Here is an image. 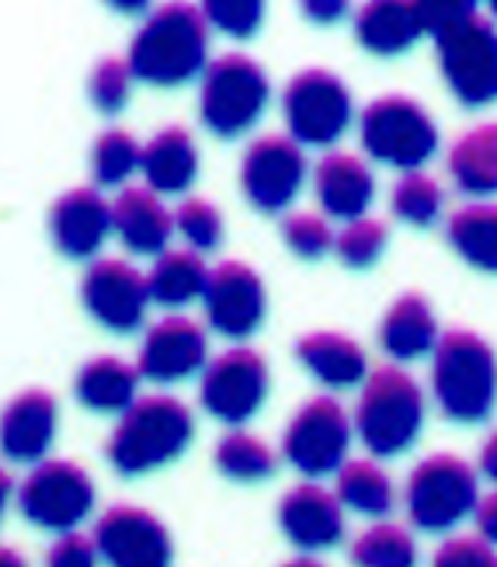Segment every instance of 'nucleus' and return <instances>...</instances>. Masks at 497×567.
Here are the masks:
<instances>
[{
	"mask_svg": "<svg viewBox=\"0 0 497 567\" xmlns=\"http://www.w3.org/2000/svg\"><path fill=\"white\" fill-rule=\"evenodd\" d=\"M432 567H497V547L480 536H449L435 550Z\"/></svg>",
	"mask_w": 497,
	"mask_h": 567,
	"instance_id": "obj_41",
	"label": "nucleus"
},
{
	"mask_svg": "<svg viewBox=\"0 0 497 567\" xmlns=\"http://www.w3.org/2000/svg\"><path fill=\"white\" fill-rule=\"evenodd\" d=\"M480 474L497 487V432H490L487 442L480 446Z\"/></svg>",
	"mask_w": 497,
	"mask_h": 567,
	"instance_id": "obj_46",
	"label": "nucleus"
},
{
	"mask_svg": "<svg viewBox=\"0 0 497 567\" xmlns=\"http://www.w3.org/2000/svg\"><path fill=\"white\" fill-rule=\"evenodd\" d=\"M334 237L338 234H331V224H328L324 216H317V213H289L282 219V240H286V248L296 258H303V261L324 258L334 248Z\"/></svg>",
	"mask_w": 497,
	"mask_h": 567,
	"instance_id": "obj_38",
	"label": "nucleus"
},
{
	"mask_svg": "<svg viewBox=\"0 0 497 567\" xmlns=\"http://www.w3.org/2000/svg\"><path fill=\"white\" fill-rule=\"evenodd\" d=\"M279 529L303 554L331 550L344 539V505L324 484H296L279 502Z\"/></svg>",
	"mask_w": 497,
	"mask_h": 567,
	"instance_id": "obj_19",
	"label": "nucleus"
},
{
	"mask_svg": "<svg viewBox=\"0 0 497 567\" xmlns=\"http://www.w3.org/2000/svg\"><path fill=\"white\" fill-rule=\"evenodd\" d=\"M404 505L421 533H449L480 505L477 471L453 453L421 460L407 477Z\"/></svg>",
	"mask_w": 497,
	"mask_h": 567,
	"instance_id": "obj_7",
	"label": "nucleus"
},
{
	"mask_svg": "<svg viewBox=\"0 0 497 567\" xmlns=\"http://www.w3.org/2000/svg\"><path fill=\"white\" fill-rule=\"evenodd\" d=\"M133 70L126 60H102L94 70H91V81H87V94L94 109L102 115H118L122 109H126L130 102V87H133Z\"/></svg>",
	"mask_w": 497,
	"mask_h": 567,
	"instance_id": "obj_39",
	"label": "nucleus"
},
{
	"mask_svg": "<svg viewBox=\"0 0 497 567\" xmlns=\"http://www.w3.org/2000/svg\"><path fill=\"white\" fill-rule=\"evenodd\" d=\"M386 227L380 219H355V224H344V230L334 237V255L348 265V268H369L376 265L386 251Z\"/></svg>",
	"mask_w": 497,
	"mask_h": 567,
	"instance_id": "obj_37",
	"label": "nucleus"
},
{
	"mask_svg": "<svg viewBox=\"0 0 497 567\" xmlns=\"http://www.w3.org/2000/svg\"><path fill=\"white\" fill-rule=\"evenodd\" d=\"M143 167V146L126 130H105L91 146L94 188H122Z\"/></svg>",
	"mask_w": 497,
	"mask_h": 567,
	"instance_id": "obj_33",
	"label": "nucleus"
},
{
	"mask_svg": "<svg viewBox=\"0 0 497 567\" xmlns=\"http://www.w3.org/2000/svg\"><path fill=\"white\" fill-rule=\"evenodd\" d=\"M271 97L268 73L258 60L244 53H227L206 66L198 91V118L222 140L247 133L265 115Z\"/></svg>",
	"mask_w": 497,
	"mask_h": 567,
	"instance_id": "obj_6",
	"label": "nucleus"
},
{
	"mask_svg": "<svg viewBox=\"0 0 497 567\" xmlns=\"http://www.w3.org/2000/svg\"><path fill=\"white\" fill-rule=\"evenodd\" d=\"M139 369L130 365L126 359L115 355H97L77 369L73 380V398H77L87 411L97 414H126L139 398Z\"/></svg>",
	"mask_w": 497,
	"mask_h": 567,
	"instance_id": "obj_24",
	"label": "nucleus"
},
{
	"mask_svg": "<svg viewBox=\"0 0 497 567\" xmlns=\"http://www.w3.org/2000/svg\"><path fill=\"white\" fill-rule=\"evenodd\" d=\"M474 523H477V536L487 539L490 547H497V487L487 498H480V505L474 512Z\"/></svg>",
	"mask_w": 497,
	"mask_h": 567,
	"instance_id": "obj_44",
	"label": "nucleus"
},
{
	"mask_svg": "<svg viewBox=\"0 0 497 567\" xmlns=\"http://www.w3.org/2000/svg\"><path fill=\"white\" fill-rule=\"evenodd\" d=\"M213 460H216V471L227 481H237V484L268 481L271 474H276V466H279L276 450H271L265 439L244 432V429H234V432L222 435L216 442Z\"/></svg>",
	"mask_w": 497,
	"mask_h": 567,
	"instance_id": "obj_32",
	"label": "nucleus"
},
{
	"mask_svg": "<svg viewBox=\"0 0 497 567\" xmlns=\"http://www.w3.org/2000/svg\"><path fill=\"white\" fill-rule=\"evenodd\" d=\"M81 303L84 310L108 331H136L151 307V282L122 258H97L87 265L81 279Z\"/></svg>",
	"mask_w": 497,
	"mask_h": 567,
	"instance_id": "obj_15",
	"label": "nucleus"
},
{
	"mask_svg": "<svg viewBox=\"0 0 497 567\" xmlns=\"http://www.w3.org/2000/svg\"><path fill=\"white\" fill-rule=\"evenodd\" d=\"M334 495L348 512L365 515V519H386L396 505L393 481L386 477L383 466L372 460H348L338 471Z\"/></svg>",
	"mask_w": 497,
	"mask_h": 567,
	"instance_id": "obj_30",
	"label": "nucleus"
},
{
	"mask_svg": "<svg viewBox=\"0 0 497 567\" xmlns=\"http://www.w3.org/2000/svg\"><path fill=\"white\" fill-rule=\"evenodd\" d=\"M390 206H393L396 219H404V224H411V227H432L435 219L442 216L445 195H442L435 178L414 171V175H404L401 182L393 185Z\"/></svg>",
	"mask_w": 497,
	"mask_h": 567,
	"instance_id": "obj_35",
	"label": "nucleus"
},
{
	"mask_svg": "<svg viewBox=\"0 0 497 567\" xmlns=\"http://www.w3.org/2000/svg\"><path fill=\"white\" fill-rule=\"evenodd\" d=\"M432 393L449 422L480 425L497 404V355L474 331H445L432 352Z\"/></svg>",
	"mask_w": 497,
	"mask_h": 567,
	"instance_id": "obj_3",
	"label": "nucleus"
},
{
	"mask_svg": "<svg viewBox=\"0 0 497 567\" xmlns=\"http://www.w3.org/2000/svg\"><path fill=\"white\" fill-rule=\"evenodd\" d=\"M18 495V487H14V481H11V474L0 466V523H4V512H8V505H11V498Z\"/></svg>",
	"mask_w": 497,
	"mask_h": 567,
	"instance_id": "obj_47",
	"label": "nucleus"
},
{
	"mask_svg": "<svg viewBox=\"0 0 497 567\" xmlns=\"http://www.w3.org/2000/svg\"><path fill=\"white\" fill-rule=\"evenodd\" d=\"M352 425L376 460L401 456L414 446L425 425V393L401 365L372 369L362 383Z\"/></svg>",
	"mask_w": 497,
	"mask_h": 567,
	"instance_id": "obj_4",
	"label": "nucleus"
},
{
	"mask_svg": "<svg viewBox=\"0 0 497 567\" xmlns=\"http://www.w3.org/2000/svg\"><path fill=\"white\" fill-rule=\"evenodd\" d=\"M203 14L209 29L230 39H251L265 21V4H258V0H209V4H203Z\"/></svg>",
	"mask_w": 497,
	"mask_h": 567,
	"instance_id": "obj_40",
	"label": "nucleus"
},
{
	"mask_svg": "<svg viewBox=\"0 0 497 567\" xmlns=\"http://www.w3.org/2000/svg\"><path fill=\"white\" fill-rule=\"evenodd\" d=\"M112 230L126 244V251L139 258H161L167 255V244L174 237V209L151 188H122L112 203Z\"/></svg>",
	"mask_w": 497,
	"mask_h": 567,
	"instance_id": "obj_21",
	"label": "nucleus"
},
{
	"mask_svg": "<svg viewBox=\"0 0 497 567\" xmlns=\"http://www.w3.org/2000/svg\"><path fill=\"white\" fill-rule=\"evenodd\" d=\"M282 115L289 140L300 146H331L352 126V91L331 70H300L286 84Z\"/></svg>",
	"mask_w": 497,
	"mask_h": 567,
	"instance_id": "obj_9",
	"label": "nucleus"
},
{
	"mask_svg": "<svg viewBox=\"0 0 497 567\" xmlns=\"http://www.w3.org/2000/svg\"><path fill=\"white\" fill-rule=\"evenodd\" d=\"M438 42V63L449 91L469 109L497 102V29L490 18L474 14Z\"/></svg>",
	"mask_w": 497,
	"mask_h": 567,
	"instance_id": "obj_11",
	"label": "nucleus"
},
{
	"mask_svg": "<svg viewBox=\"0 0 497 567\" xmlns=\"http://www.w3.org/2000/svg\"><path fill=\"white\" fill-rule=\"evenodd\" d=\"M209 272L213 268H206L203 255H195L188 248L167 251L154 261L151 276H146V282H151V300L170 310L185 307L191 300H203L209 286Z\"/></svg>",
	"mask_w": 497,
	"mask_h": 567,
	"instance_id": "obj_29",
	"label": "nucleus"
},
{
	"mask_svg": "<svg viewBox=\"0 0 497 567\" xmlns=\"http://www.w3.org/2000/svg\"><path fill=\"white\" fill-rule=\"evenodd\" d=\"M449 178L463 195H494L497 192V122L463 133L449 151Z\"/></svg>",
	"mask_w": 497,
	"mask_h": 567,
	"instance_id": "obj_28",
	"label": "nucleus"
},
{
	"mask_svg": "<svg viewBox=\"0 0 497 567\" xmlns=\"http://www.w3.org/2000/svg\"><path fill=\"white\" fill-rule=\"evenodd\" d=\"M421 24H425V35L442 39L445 32L459 29L463 21L477 14V4H466V0H445V4H417Z\"/></svg>",
	"mask_w": 497,
	"mask_h": 567,
	"instance_id": "obj_43",
	"label": "nucleus"
},
{
	"mask_svg": "<svg viewBox=\"0 0 497 567\" xmlns=\"http://www.w3.org/2000/svg\"><path fill=\"white\" fill-rule=\"evenodd\" d=\"M60 429V404L45 390H24L0 411V456L18 466L49 460Z\"/></svg>",
	"mask_w": 497,
	"mask_h": 567,
	"instance_id": "obj_20",
	"label": "nucleus"
},
{
	"mask_svg": "<svg viewBox=\"0 0 497 567\" xmlns=\"http://www.w3.org/2000/svg\"><path fill=\"white\" fill-rule=\"evenodd\" d=\"M307 182V154L289 136H258L240 164L244 199L258 213H286Z\"/></svg>",
	"mask_w": 497,
	"mask_h": 567,
	"instance_id": "obj_13",
	"label": "nucleus"
},
{
	"mask_svg": "<svg viewBox=\"0 0 497 567\" xmlns=\"http://www.w3.org/2000/svg\"><path fill=\"white\" fill-rule=\"evenodd\" d=\"M352 417L334 398H313L292 414L282 432V460L303 477H328L348 463L352 446Z\"/></svg>",
	"mask_w": 497,
	"mask_h": 567,
	"instance_id": "obj_10",
	"label": "nucleus"
},
{
	"mask_svg": "<svg viewBox=\"0 0 497 567\" xmlns=\"http://www.w3.org/2000/svg\"><path fill=\"white\" fill-rule=\"evenodd\" d=\"M449 244L463 261L480 272H497V206L494 203H469L449 216Z\"/></svg>",
	"mask_w": 497,
	"mask_h": 567,
	"instance_id": "obj_31",
	"label": "nucleus"
},
{
	"mask_svg": "<svg viewBox=\"0 0 497 567\" xmlns=\"http://www.w3.org/2000/svg\"><path fill=\"white\" fill-rule=\"evenodd\" d=\"M0 567H29V560H24L14 547L0 544Z\"/></svg>",
	"mask_w": 497,
	"mask_h": 567,
	"instance_id": "obj_48",
	"label": "nucleus"
},
{
	"mask_svg": "<svg viewBox=\"0 0 497 567\" xmlns=\"http://www.w3.org/2000/svg\"><path fill=\"white\" fill-rule=\"evenodd\" d=\"M268 398V362L255 349H227L209 365L203 369V380H198V401L216 417V422L240 429L244 422L261 411Z\"/></svg>",
	"mask_w": 497,
	"mask_h": 567,
	"instance_id": "obj_12",
	"label": "nucleus"
},
{
	"mask_svg": "<svg viewBox=\"0 0 497 567\" xmlns=\"http://www.w3.org/2000/svg\"><path fill=\"white\" fill-rule=\"evenodd\" d=\"M359 140L369 157L414 175L438 154L435 118L407 94H386L359 115Z\"/></svg>",
	"mask_w": 497,
	"mask_h": 567,
	"instance_id": "obj_5",
	"label": "nucleus"
},
{
	"mask_svg": "<svg viewBox=\"0 0 497 567\" xmlns=\"http://www.w3.org/2000/svg\"><path fill=\"white\" fill-rule=\"evenodd\" d=\"M282 567H324L317 557H310V554H300V557H292V560H286Z\"/></svg>",
	"mask_w": 497,
	"mask_h": 567,
	"instance_id": "obj_49",
	"label": "nucleus"
},
{
	"mask_svg": "<svg viewBox=\"0 0 497 567\" xmlns=\"http://www.w3.org/2000/svg\"><path fill=\"white\" fill-rule=\"evenodd\" d=\"M203 303H206L209 328L230 341L251 338L265 324V313H268L265 282L255 268L244 261H219L213 268Z\"/></svg>",
	"mask_w": 497,
	"mask_h": 567,
	"instance_id": "obj_16",
	"label": "nucleus"
},
{
	"mask_svg": "<svg viewBox=\"0 0 497 567\" xmlns=\"http://www.w3.org/2000/svg\"><path fill=\"white\" fill-rule=\"evenodd\" d=\"M209 56V21L195 4H164L143 18L130 42L133 78L154 87H182L206 73Z\"/></svg>",
	"mask_w": 497,
	"mask_h": 567,
	"instance_id": "obj_1",
	"label": "nucleus"
},
{
	"mask_svg": "<svg viewBox=\"0 0 497 567\" xmlns=\"http://www.w3.org/2000/svg\"><path fill=\"white\" fill-rule=\"evenodd\" d=\"M355 567H417V544L414 536L396 523L369 526L352 544Z\"/></svg>",
	"mask_w": 497,
	"mask_h": 567,
	"instance_id": "obj_34",
	"label": "nucleus"
},
{
	"mask_svg": "<svg viewBox=\"0 0 497 567\" xmlns=\"http://www.w3.org/2000/svg\"><path fill=\"white\" fill-rule=\"evenodd\" d=\"M313 188L320 209L331 219H344V224L365 219L372 195H376V182H372V171L365 167V161L344 151H334L317 164Z\"/></svg>",
	"mask_w": 497,
	"mask_h": 567,
	"instance_id": "obj_22",
	"label": "nucleus"
},
{
	"mask_svg": "<svg viewBox=\"0 0 497 567\" xmlns=\"http://www.w3.org/2000/svg\"><path fill=\"white\" fill-rule=\"evenodd\" d=\"M494 18H497V4H494Z\"/></svg>",
	"mask_w": 497,
	"mask_h": 567,
	"instance_id": "obj_50",
	"label": "nucleus"
},
{
	"mask_svg": "<svg viewBox=\"0 0 497 567\" xmlns=\"http://www.w3.org/2000/svg\"><path fill=\"white\" fill-rule=\"evenodd\" d=\"M14 502H18V512L35 529L63 536V533L81 529V523L91 519L97 491L84 466L70 460H42L18 484Z\"/></svg>",
	"mask_w": 497,
	"mask_h": 567,
	"instance_id": "obj_8",
	"label": "nucleus"
},
{
	"mask_svg": "<svg viewBox=\"0 0 497 567\" xmlns=\"http://www.w3.org/2000/svg\"><path fill=\"white\" fill-rule=\"evenodd\" d=\"M438 320L435 310L421 292H404L386 313L380 324V344L383 352L393 355L396 362H411L438 349Z\"/></svg>",
	"mask_w": 497,
	"mask_h": 567,
	"instance_id": "obj_23",
	"label": "nucleus"
},
{
	"mask_svg": "<svg viewBox=\"0 0 497 567\" xmlns=\"http://www.w3.org/2000/svg\"><path fill=\"white\" fill-rule=\"evenodd\" d=\"M191 435H195L191 411L178 398L151 393V398H139L118 417L105 453L122 477H143L178 460L191 446Z\"/></svg>",
	"mask_w": 497,
	"mask_h": 567,
	"instance_id": "obj_2",
	"label": "nucleus"
},
{
	"mask_svg": "<svg viewBox=\"0 0 497 567\" xmlns=\"http://www.w3.org/2000/svg\"><path fill=\"white\" fill-rule=\"evenodd\" d=\"M296 359L303 362V369L328 386H355L369 380V362L362 344L334 334V331H313L296 341Z\"/></svg>",
	"mask_w": 497,
	"mask_h": 567,
	"instance_id": "obj_26",
	"label": "nucleus"
},
{
	"mask_svg": "<svg viewBox=\"0 0 497 567\" xmlns=\"http://www.w3.org/2000/svg\"><path fill=\"white\" fill-rule=\"evenodd\" d=\"M108 234H115L112 206L91 185L63 192L49 209V237L70 261H97V251L105 248Z\"/></svg>",
	"mask_w": 497,
	"mask_h": 567,
	"instance_id": "obj_18",
	"label": "nucleus"
},
{
	"mask_svg": "<svg viewBox=\"0 0 497 567\" xmlns=\"http://www.w3.org/2000/svg\"><path fill=\"white\" fill-rule=\"evenodd\" d=\"M143 182L157 195H182L198 178V146L188 130L167 126L143 146Z\"/></svg>",
	"mask_w": 497,
	"mask_h": 567,
	"instance_id": "obj_25",
	"label": "nucleus"
},
{
	"mask_svg": "<svg viewBox=\"0 0 497 567\" xmlns=\"http://www.w3.org/2000/svg\"><path fill=\"white\" fill-rule=\"evenodd\" d=\"M94 547L108 567H170L174 539L154 512L139 505H112L94 523Z\"/></svg>",
	"mask_w": 497,
	"mask_h": 567,
	"instance_id": "obj_14",
	"label": "nucleus"
},
{
	"mask_svg": "<svg viewBox=\"0 0 497 567\" xmlns=\"http://www.w3.org/2000/svg\"><path fill=\"white\" fill-rule=\"evenodd\" d=\"M310 21H320V24H328V21H338L344 18L348 4L344 0H307V4L300 8Z\"/></svg>",
	"mask_w": 497,
	"mask_h": 567,
	"instance_id": "obj_45",
	"label": "nucleus"
},
{
	"mask_svg": "<svg viewBox=\"0 0 497 567\" xmlns=\"http://www.w3.org/2000/svg\"><path fill=\"white\" fill-rule=\"evenodd\" d=\"M421 35H425L421 11L417 4H404V0H372L355 18V39L376 56L404 53Z\"/></svg>",
	"mask_w": 497,
	"mask_h": 567,
	"instance_id": "obj_27",
	"label": "nucleus"
},
{
	"mask_svg": "<svg viewBox=\"0 0 497 567\" xmlns=\"http://www.w3.org/2000/svg\"><path fill=\"white\" fill-rule=\"evenodd\" d=\"M174 234H182L188 251L195 255L213 251L222 240V216L209 199H185L174 209Z\"/></svg>",
	"mask_w": 497,
	"mask_h": 567,
	"instance_id": "obj_36",
	"label": "nucleus"
},
{
	"mask_svg": "<svg viewBox=\"0 0 497 567\" xmlns=\"http://www.w3.org/2000/svg\"><path fill=\"white\" fill-rule=\"evenodd\" d=\"M209 365V338L203 324L185 313L161 317L143 334L136 369L143 380L154 383H182Z\"/></svg>",
	"mask_w": 497,
	"mask_h": 567,
	"instance_id": "obj_17",
	"label": "nucleus"
},
{
	"mask_svg": "<svg viewBox=\"0 0 497 567\" xmlns=\"http://www.w3.org/2000/svg\"><path fill=\"white\" fill-rule=\"evenodd\" d=\"M102 564V554L94 547V536L73 529L56 536L45 550V567H97Z\"/></svg>",
	"mask_w": 497,
	"mask_h": 567,
	"instance_id": "obj_42",
	"label": "nucleus"
}]
</instances>
